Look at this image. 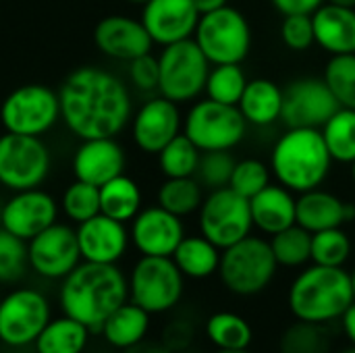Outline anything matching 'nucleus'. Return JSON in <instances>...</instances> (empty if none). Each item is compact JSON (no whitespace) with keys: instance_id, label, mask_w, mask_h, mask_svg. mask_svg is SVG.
Instances as JSON below:
<instances>
[{"instance_id":"obj_1","label":"nucleus","mask_w":355,"mask_h":353,"mask_svg":"<svg viewBox=\"0 0 355 353\" xmlns=\"http://www.w3.org/2000/svg\"><path fill=\"white\" fill-rule=\"evenodd\" d=\"M58 100L60 121L79 139L116 137L133 117L127 83L96 64L71 71L58 87Z\"/></svg>"},{"instance_id":"obj_2","label":"nucleus","mask_w":355,"mask_h":353,"mask_svg":"<svg viewBox=\"0 0 355 353\" xmlns=\"http://www.w3.org/2000/svg\"><path fill=\"white\" fill-rule=\"evenodd\" d=\"M129 302V279L116 264L81 262L60 281L58 304L62 314L100 333L106 318Z\"/></svg>"},{"instance_id":"obj_3","label":"nucleus","mask_w":355,"mask_h":353,"mask_svg":"<svg viewBox=\"0 0 355 353\" xmlns=\"http://www.w3.org/2000/svg\"><path fill=\"white\" fill-rule=\"evenodd\" d=\"M355 302L352 275L343 266L312 264L289 287L287 304L295 320L329 325L341 320Z\"/></svg>"},{"instance_id":"obj_4","label":"nucleus","mask_w":355,"mask_h":353,"mask_svg":"<svg viewBox=\"0 0 355 353\" xmlns=\"http://www.w3.org/2000/svg\"><path fill=\"white\" fill-rule=\"evenodd\" d=\"M331 164L333 158L320 129H287L270 154L277 181L297 193L320 187L331 173Z\"/></svg>"},{"instance_id":"obj_5","label":"nucleus","mask_w":355,"mask_h":353,"mask_svg":"<svg viewBox=\"0 0 355 353\" xmlns=\"http://www.w3.org/2000/svg\"><path fill=\"white\" fill-rule=\"evenodd\" d=\"M277 260L270 241L248 235L235 246L223 250L218 277L227 291L237 298L262 293L277 275Z\"/></svg>"},{"instance_id":"obj_6","label":"nucleus","mask_w":355,"mask_h":353,"mask_svg":"<svg viewBox=\"0 0 355 353\" xmlns=\"http://www.w3.org/2000/svg\"><path fill=\"white\" fill-rule=\"evenodd\" d=\"M193 42L210 64H241L252 50V27L241 10L227 4L200 15Z\"/></svg>"},{"instance_id":"obj_7","label":"nucleus","mask_w":355,"mask_h":353,"mask_svg":"<svg viewBox=\"0 0 355 353\" xmlns=\"http://www.w3.org/2000/svg\"><path fill=\"white\" fill-rule=\"evenodd\" d=\"M127 279L129 300L152 316L175 310L183 298L185 277L173 258L141 256Z\"/></svg>"},{"instance_id":"obj_8","label":"nucleus","mask_w":355,"mask_h":353,"mask_svg":"<svg viewBox=\"0 0 355 353\" xmlns=\"http://www.w3.org/2000/svg\"><path fill=\"white\" fill-rule=\"evenodd\" d=\"M158 67V94L173 100L175 104L193 102L206 89L210 62L193 37L162 46Z\"/></svg>"},{"instance_id":"obj_9","label":"nucleus","mask_w":355,"mask_h":353,"mask_svg":"<svg viewBox=\"0 0 355 353\" xmlns=\"http://www.w3.org/2000/svg\"><path fill=\"white\" fill-rule=\"evenodd\" d=\"M60 121L58 92L44 83H25L12 89L0 104L4 131L42 137Z\"/></svg>"},{"instance_id":"obj_10","label":"nucleus","mask_w":355,"mask_h":353,"mask_svg":"<svg viewBox=\"0 0 355 353\" xmlns=\"http://www.w3.org/2000/svg\"><path fill=\"white\" fill-rule=\"evenodd\" d=\"M52 169L50 148L35 135H0V185L8 191L42 187Z\"/></svg>"},{"instance_id":"obj_11","label":"nucleus","mask_w":355,"mask_h":353,"mask_svg":"<svg viewBox=\"0 0 355 353\" xmlns=\"http://www.w3.org/2000/svg\"><path fill=\"white\" fill-rule=\"evenodd\" d=\"M248 123L237 106L210 98L196 102L183 119V133L202 150H233L245 137Z\"/></svg>"},{"instance_id":"obj_12","label":"nucleus","mask_w":355,"mask_h":353,"mask_svg":"<svg viewBox=\"0 0 355 353\" xmlns=\"http://www.w3.org/2000/svg\"><path fill=\"white\" fill-rule=\"evenodd\" d=\"M50 320L52 306L42 291L12 289L0 300V343L10 350L29 347Z\"/></svg>"},{"instance_id":"obj_13","label":"nucleus","mask_w":355,"mask_h":353,"mask_svg":"<svg viewBox=\"0 0 355 353\" xmlns=\"http://www.w3.org/2000/svg\"><path fill=\"white\" fill-rule=\"evenodd\" d=\"M198 212L200 235L210 239L220 250H227L245 239L254 227L250 200L231 187L214 189L202 202Z\"/></svg>"},{"instance_id":"obj_14","label":"nucleus","mask_w":355,"mask_h":353,"mask_svg":"<svg viewBox=\"0 0 355 353\" xmlns=\"http://www.w3.org/2000/svg\"><path fill=\"white\" fill-rule=\"evenodd\" d=\"M29 268L46 281H62L83 260L77 231L64 223H54L27 241Z\"/></svg>"},{"instance_id":"obj_15","label":"nucleus","mask_w":355,"mask_h":353,"mask_svg":"<svg viewBox=\"0 0 355 353\" xmlns=\"http://www.w3.org/2000/svg\"><path fill=\"white\" fill-rule=\"evenodd\" d=\"M341 108L324 79L304 77L289 83L283 92L281 121L287 129H322Z\"/></svg>"},{"instance_id":"obj_16","label":"nucleus","mask_w":355,"mask_h":353,"mask_svg":"<svg viewBox=\"0 0 355 353\" xmlns=\"http://www.w3.org/2000/svg\"><path fill=\"white\" fill-rule=\"evenodd\" d=\"M58 221V202L42 187L12 191L0 208V227L29 241Z\"/></svg>"},{"instance_id":"obj_17","label":"nucleus","mask_w":355,"mask_h":353,"mask_svg":"<svg viewBox=\"0 0 355 353\" xmlns=\"http://www.w3.org/2000/svg\"><path fill=\"white\" fill-rule=\"evenodd\" d=\"M183 127L179 104L164 96L146 100L131 117V135L135 146L146 154H156L173 141Z\"/></svg>"},{"instance_id":"obj_18","label":"nucleus","mask_w":355,"mask_h":353,"mask_svg":"<svg viewBox=\"0 0 355 353\" xmlns=\"http://www.w3.org/2000/svg\"><path fill=\"white\" fill-rule=\"evenodd\" d=\"M131 243L141 256L171 258L177 246L185 237L181 216L164 210L162 206H150L137 212L131 221Z\"/></svg>"},{"instance_id":"obj_19","label":"nucleus","mask_w":355,"mask_h":353,"mask_svg":"<svg viewBox=\"0 0 355 353\" xmlns=\"http://www.w3.org/2000/svg\"><path fill=\"white\" fill-rule=\"evenodd\" d=\"M94 44L104 56L121 62L150 54L154 46L141 19L129 15H108L100 19L94 27Z\"/></svg>"},{"instance_id":"obj_20","label":"nucleus","mask_w":355,"mask_h":353,"mask_svg":"<svg viewBox=\"0 0 355 353\" xmlns=\"http://www.w3.org/2000/svg\"><path fill=\"white\" fill-rule=\"evenodd\" d=\"M200 12L193 0H148L141 8V23L154 44L168 46L193 37Z\"/></svg>"},{"instance_id":"obj_21","label":"nucleus","mask_w":355,"mask_h":353,"mask_svg":"<svg viewBox=\"0 0 355 353\" xmlns=\"http://www.w3.org/2000/svg\"><path fill=\"white\" fill-rule=\"evenodd\" d=\"M75 231L83 262L119 264V260L127 254L131 243V235L125 223L114 221L102 212L77 225Z\"/></svg>"},{"instance_id":"obj_22","label":"nucleus","mask_w":355,"mask_h":353,"mask_svg":"<svg viewBox=\"0 0 355 353\" xmlns=\"http://www.w3.org/2000/svg\"><path fill=\"white\" fill-rule=\"evenodd\" d=\"M127 156L116 137H96L81 139L75 148L71 169L75 179L102 187L110 179L125 173Z\"/></svg>"},{"instance_id":"obj_23","label":"nucleus","mask_w":355,"mask_h":353,"mask_svg":"<svg viewBox=\"0 0 355 353\" xmlns=\"http://www.w3.org/2000/svg\"><path fill=\"white\" fill-rule=\"evenodd\" d=\"M355 218V206L320 187L304 191L295 202V223L310 233L337 229Z\"/></svg>"},{"instance_id":"obj_24","label":"nucleus","mask_w":355,"mask_h":353,"mask_svg":"<svg viewBox=\"0 0 355 353\" xmlns=\"http://www.w3.org/2000/svg\"><path fill=\"white\" fill-rule=\"evenodd\" d=\"M316 44L331 56L355 54V8L324 2L312 12Z\"/></svg>"},{"instance_id":"obj_25","label":"nucleus","mask_w":355,"mask_h":353,"mask_svg":"<svg viewBox=\"0 0 355 353\" xmlns=\"http://www.w3.org/2000/svg\"><path fill=\"white\" fill-rule=\"evenodd\" d=\"M295 198L293 191L279 185H268L250 200L254 227L266 235H277L279 231L295 225Z\"/></svg>"},{"instance_id":"obj_26","label":"nucleus","mask_w":355,"mask_h":353,"mask_svg":"<svg viewBox=\"0 0 355 353\" xmlns=\"http://www.w3.org/2000/svg\"><path fill=\"white\" fill-rule=\"evenodd\" d=\"M150 320L152 314H148L144 308L129 300L106 318V322L100 329V335L106 341V345H110L116 352H125L148 339Z\"/></svg>"},{"instance_id":"obj_27","label":"nucleus","mask_w":355,"mask_h":353,"mask_svg":"<svg viewBox=\"0 0 355 353\" xmlns=\"http://www.w3.org/2000/svg\"><path fill=\"white\" fill-rule=\"evenodd\" d=\"M248 125L268 127L281 119L283 110V89L270 79H250L243 96L237 104Z\"/></svg>"},{"instance_id":"obj_28","label":"nucleus","mask_w":355,"mask_h":353,"mask_svg":"<svg viewBox=\"0 0 355 353\" xmlns=\"http://www.w3.org/2000/svg\"><path fill=\"white\" fill-rule=\"evenodd\" d=\"M220 256V248H216L210 239H206L204 235H189L183 237L171 258L185 279L202 281L218 273Z\"/></svg>"},{"instance_id":"obj_29","label":"nucleus","mask_w":355,"mask_h":353,"mask_svg":"<svg viewBox=\"0 0 355 353\" xmlns=\"http://www.w3.org/2000/svg\"><path fill=\"white\" fill-rule=\"evenodd\" d=\"M92 331L79 320L62 314L52 318L33 343L35 353H83L89 345Z\"/></svg>"},{"instance_id":"obj_30","label":"nucleus","mask_w":355,"mask_h":353,"mask_svg":"<svg viewBox=\"0 0 355 353\" xmlns=\"http://www.w3.org/2000/svg\"><path fill=\"white\" fill-rule=\"evenodd\" d=\"M141 210V189L125 173L110 179L100 187V212L121 221L131 223Z\"/></svg>"},{"instance_id":"obj_31","label":"nucleus","mask_w":355,"mask_h":353,"mask_svg":"<svg viewBox=\"0 0 355 353\" xmlns=\"http://www.w3.org/2000/svg\"><path fill=\"white\" fill-rule=\"evenodd\" d=\"M206 337L216 350H250L254 331L243 316L216 312L206 320Z\"/></svg>"},{"instance_id":"obj_32","label":"nucleus","mask_w":355,"mask_h":353,"mask_svg":"<svg viewBox=\"0 0 355 353\" xmlns=\"http://www.w3.org/2000/svg\"><path fill=\"white\" fill-rule=\"evenodd\" d=\"M333 162L352 164L355 160V110L339 108L320 129Z\"/></svg>"},{"instance_id":"obj_33","label":"nucleus","mask_w":355,"mask_h":353,"mask_svg":"<svg viewBox=\"0 0 355 353\" xmlns=\"http://www.w3.org/2000/svg\"><path fill=\"white\" fill-rule=\"evenodd\" d=\"M333 337L327 325L295 320L279 339V353H331Z\"/></svg>"},{"instance_id":"obj_34","label":"nucleus","mask_w":355,"mask_h":353,"mask_svg":"<svg viewBox=\"0 0 355 353\" xmlns=\"http://www.w3.org/2000/svg\"><path fill=\"white\" fill-rule=\"evenodd\" d=\"M202 202H204V187L196 177L166 179L158 189V206L181 218L198 212Z\"/></svg>"},{"instance_id":"obj_35","label":"nucleus","mask_w":355,"mask_h":353,"mask_svg":"<svg viewBox=\"0 0 355 353\" xmlns=\"http://www.w3.org/2000/svg\"><path fill=\"white\" fill-rule=\"evenodd\" d=\"M270 248L279 266L300 268L312 260V233L297 223L279 231L270 239Z\"/></svg>"},{"instance_id":"obj_36","label":"nucleus","mask_w":355,"mask_h":353,"mask_svg":"<svg viewBox=\"0 0 355 353\" xmlns=\"http://www.w3.org/2000/svg\"><path fill=\"white\" fill-rule=\"evenodd\" d=\"M200 156H202V150L185 133H179L173 141H168L158 152V164L166 179L196 177Z\"/></svg>"},{"instance_id":"obj_37","label":"nucleus","mask_w":355,"mask_h":353,"mask_svg":"<svg viewBox=\"0 0 355 353\" xmlns=\"http://www.w3.org/2000/svg\"><path fill=\"white\" fill-rule=\"evenodd\" d=\"M248 77L241 64H214L206 79V96L214 102L237 106L243 89L248 85Z\"/></svg>"},{"instance_id":"obj_38","label":"nucleus","mask_w":355,"mask_h":353,"mask_svg":"<svg viewBox=\"0 0 355 353\" xmlns=\"http://www.w3.org/2000/svg\"><path fill=\"white\" fill-rule=\"evenodd\" d=\"M60 210L75 225H81V223L89 221L92 216L100 214V187L75 179L62 191Z\"/></svg>"},{"instance_id":"obj_39","label":"nucleus","mask_w":355,"mask_h":353,"mask_svg":"<svg viewBox=\"0 0 355 353\" xmlns=\"http://www.w3.org/2000/svg\"><path fill=\"white\" fill-rule=\"evenodd\" d=\"M352 256L349 235L337 227L312 233V262L320 266H343Z\"/></svg>"},{"instance_id":"obj_40","label":"nucleus","mask_w":355,"mask_h":353,"mask_svg":"<svg viewBox=\"0 0 355 353\" xmlns=\"http://www.w3.org/2000/svg\"><path fill=\"white\" fill-rule=\"evenodd\" d=\"M322 79L343 108L355 110V54L331 56Z\"/></svg>"},{"instance_id":"obj_41","label":"nucleus","mask_w":355,"mask_h":353,"mask_svg":"<svg viewBox=\"0 0 355 353\" xmlns=\"http://www.w3.org/2000/svg\"><path fill=\"white\" fill-rule=\"evenodd\" d=\"M27 266V241L0 227V283L10 285L21 281Z\"/></svg>"},{"instance_id":"obj_42","label":"nucleus","mask_w":355,"mask_h":353,"mask_svg":"<svg viewBox=\"0 0 355 353\" xmlns=\"http://www.w3.org/2000/svg\"><path fill=\"white\" fill-rule=\"evenodd\" d=\"M235 164H237V160L231 156L229 150L202 152L200 164L196 171V179L202 183V187H208L212 191L220 189V187H229Z\"/></svg>"},{"instance_id":"obj_43","label":"nucleus","mask_w":355,"mask_h":353,"mask_svg":"<svg viewBox=\"0 0 355 353\" xmlns=\"http://www.w3.org/2000/svg\"><path fill=\"white\" fill-rule=\"evenodd\" d=\"M268 185H270V169L256 158L239 160L229 181V187L248 200H252L256 193H260Z\"/></svg>"},{"instance_id":"obj_44","label":"nucleus","mask_w":355,"mask_h":353,"mask_svg":"<svg viewBox=\"0 0 355 353\" xmlns=\"http://www.w3.org/2000/svg\"><path fill=\"white\" fill-rule=\"evenodd\" d=\"M281 40L295 52L312 48V44H316L312 15H285L281 23Z\"/></svg>"},{"instance_id":"obj_45","label":"nucleus","mask_w":355,"mask_h":353,"mask_svg":"<svg viewBox=\"0 0 355 353\" xmlns=\"http://www.w3.org/2000/svg\"><path fill=\"white\" fill-rule=\"evenodd\" d=\"M127 75L131 85L141 92V94H154L158 92V81H160V67H158V58L150 54H144L131 62H127Z\"/></svg>"},{"instance_id":"obj_46","label":"nucleus","mask_w":355,"mask_h":353,"mask_svg":"<svg viewBox=\"0 0 355 353\" xmlns=\"http://www.w3.org/2000/svg\"><path fill=\"white\" fill-rule=\"evenodd\" d=\"M193 335H196V329L189 320L185 318H175L171 320L164 331H162V343L171 350L173 353L185 352L191 343H193Z\"/></svg>"},{"instance_id":"obj_47","label":"nucleus","mask_w":355,"mask_h":353,"mask_svg":"<svg viewBox=\"0 0 355 353\" xmlns=\"http://www.w3.org/2000/svg\"><path fill=\"white\" fill-rule=\"evenodd\" d=\"M327 0H272L275 8L285 15H312L318 10Z\"/></svg>"},{"instance_id":"obj_48","label":"nucleus","mask_w":355,"mask_h":353,"mask_svg":"<svg viewBox=\"0 0 355 353\" xmlns=\"http://www.w3.org/2000/svg\"><path fill=\"white\" fill-rule=\"evenodd\" d=\"M121 353H173L162 341H148V339H144L141 343H137V345H133V347H129V350H125V352Z\"/></svg>"},{"instance_id":"obj_49","label":"nucleus","mask_w":355,"mask_h":353,"mask_svg":"<svg viewBox=\"0 0 355 353\" xmlns=\"http://www.w3.org/2000/svg\"><path fill=\"white\" fill-rule=\"evenodd\" d=\"M341 327H343V333L349 339V343L355 345V302L345 310V314L341 316Z\"/></svg>"},{"instance_id":"obj_50","label":"nucleus","mask_w":355,"mask_h":353,"mask_svg":"<svg viewBox=\"0 0 355 353\" xmlns=\"http://www.w3.org/2000/svg\"><path fill=\"white\" fill-rule=\"evenodd\" d=\"M196 8L200 15H206V12H212V10H218L223 6L229 4V0H193Z\"/></svg>"},{"instance_id":"obj_51","label":"nucleus","mask_w":355,"mask_h":353,"mask_svg":"<svg viewBox=\"0 0 355 353\" xmlns=\"http://www.w3.org/2000/svg\"><path fill=\"white\" fill-rule=\"evenodd\" d=\"M327 2L339 4V6H352V8H355V0H327Z\"/></svg>"},{"instance_id":"obj_52","label":"nucleus","mask_w":355,"mask_h":353,"mask_svg":"<svg viewBox=\"0 0 355 353\" xmlns=\"http://www.w3.org/2000/svg\"><path fill=\"white\" fill-rule=\"evenodd\" d=\"M216 353H252L250 350H216Z\"/></svg>"},{"instance_id":"obj_53","label":"nucleus","mask_w":355,"mask_h":353,"mask_svg":"<svg viewBox=\"0 0 355 353\" xmlns=\"http://www.w3.org/2000/svg\"><path fill=\"white\" fill-rule=\"evenodd\" d=\"M339 353H355V345H352V347H345V350H341Z\"/></svg>"},{"instance_id":"obj_54","label":"nucleus","mask_w":355,"mask_h":353,"mask_svg":"<svg viewBox=\"0 0 355 353\" xmlns=\"http://www.w3.org/2000/svg\"><path fill=\"white\" fill-rule=\"evenodd\" d=\"M352 275V287H354V298H355V268H354V273H349Z\"/></svg>"},{"instance_id":"obj_55","label":"nucleus","mask_w":355,"mask_h":353,"mask_svg":"<svg viewBox=\"0 0 355 353\" xmlns=\"http://www.w3.org/2000/svg\"><path fill=\"white\" fill-rule=\"evenodd\" d=\"M127 2H131V4H144V2H148V0H127Z\"/></svg>"},{"instance_id":"obj_56","label":"nucleus","mask_w":355,"mask_h":353,"mask_svg":"<svg viewBox=\"0 0 355 353\" xmlns=\"http://www.w3.org/2000/svg\"><path fill=\"white\" fill-rule=\"evenodd\" d=\"M352 177H354V183H355V160L352 162Z\"/></svg>"}]
</instances>
